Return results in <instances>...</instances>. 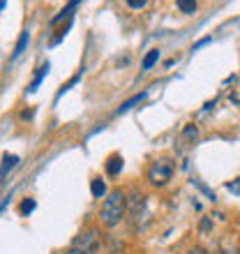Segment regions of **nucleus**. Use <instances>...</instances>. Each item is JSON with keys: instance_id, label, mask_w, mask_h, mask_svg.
<instances>
[{"instance_id": "nucleus-1", "label": "nucleus", "mask_w": 240, "mask_h": 254, "mask_svg": "<svg viewBox=\"0 0 240 254\" xmlns=\"http://www.w3.org/2000/svg\"><path fill=\"white\" fill-rule=\"evenodd\" d=\"M125 208H127L125 192L111 190V192L107 194V199H104L102 210H100L102 224H104V227H116V224H120V220L125 217Z\"/></svg>"}, {"instance_id": "nucleus-2", "label": "nucleus", "mask_w": 240, "mask_h": 254, "mask_svg": "<svg viewBox=\"0 0 240 254\" xmlns=\"http://www.w3.org/2000/svg\"><path fill=\"white\" fill-rule=\"evenodd\" d=\"M171 176H174V162L169 160H155L153 164H150V169H148V181H150V185H155V188H162V185H167L169 181H171Z\"/></svg>"}, {"instance_id": "nucleus-3", "label": "nucleus", "mask_w": 240, "mask_h": 254, "mask_svg": "<svg viewBox=\"0 0 240 254\" xmlns=\"http://www.w3.org/2000/svg\"><path fill=\"white\" fill-rule=\"evenodd\" d=\"M72 245H76V248L86 250L88 254H93L95 250H97V231L95 229H90V231H86V234H81L76 241L72 243Z\"/></svg>"}, {"instance_id": "nucleus-4", "label": "nucleus", "mask_w": 240, "mask_h": 254, "mask_svg": "<svg viewBox=\"0 0 240 254\" xmlns=\"http://www.w3.org/2000/svg\"><path fill=\"white\" fill-rule=\"evenodd\" d=\"M143 199H146L143 194L132 192V199H129V206H132L129 208V215H132V220H136L141 215V210H143Z\"/></svg>"}, {"instance_id": "nucleus-5", "label": "nucleus", "mask_w": 240, "mask_h": 254, "mask_svg": "<svg viewBox=\"0 0 240 254\" xmlns=\"http://www.w3.org/2000/svg\"><path fill=\"white\" fill-rule=\"evenodd\" d=\"M122 171V157L120 155H111L107 160V174L109 176H118Z\"/></svg>"}, {"instance_id": "nucleus-6", "label": "nucleus", "mask_w": 240, "mask_h": 254, "mask_svg": "<svg viewBox=\"0 0 240 254\" xmlns=\"http://www.w3.org/2000/svg\"><path fill=\"white\" fill-rule=\"evenodd\" d=\"M16 164H19V157H16V155H9V153L2 155V178H7V174H9Z\"/></svg>"}, {"instance_id": "nucleus-7", "label": "nucleus", "mask_w": 240, "mask_h": 254, "mask_svg": "<svg viewBox=\"0 0 240 254\" xmlns=\"http://www.w3.org/2000/svg\"><path fill=\"white\" fill-rule=\"evenodd\" d=\"M28 40H30V35H28V30L26 33H21V37H19V42H16V47H14V54H12V61H16L23 51H26V47H28Z\"/></svg>"}, {"instance_id": "nucleus-8", "label": "nucleus", "mask_w": 240, "mask_h": 254, "mask_svg": "<svg viewBox=\"0 0 240 254\" xmlns=\"http://www.w3.org/2000/svg\"><path fill=\"white\" fill-rule=\"evenodd\" d=\"M157 58H160V51H157V49H150V51L143 56V61H141V69H150V67L157 63Z\"/></svg>"}, {"instance_id": "nucleus-9", "label": "nucleus", "mask_w": 240, "mask_h": 254, "mask_svg": "<svg viewBox=\"0 0 240 254\" xmlns=\"http://www.w3.org/2000/svg\"><path fill=\"white\" fill-rule=\"evenodd\" d=\"M90 192H93V196H104L107 194V185H104V181L102 178H93V183H90Z\"/></svg>"}, {"instance_id": "nucleus-10", "label": "nucleus", "mask_w": 240, "mask_h": 254, "mask_svg": "<svg viewBox=\"0 0 240 254\" xmlns=\"http://www.w3.org/2000/svg\"><path fill=\"white\" fill-rule=\"evenodd\" d=\"M143 97H146V93H139V95H134V97H129V100H127L125 104H122V107H120L118 111H116V114H118V116H120V114H125L127 109H132L134 104H139V102L143 100Z\"/></svg>"}, {"instance_id": "nucleus-11", "label": "nucleus", "mask_w": 240, "mask_h": 254, "mask_svg": "<svg viewBox=\"0 0 240 254\" xmlns=\"http://www.w3.org/2000/svg\"><path fill=\"white\" fill-rule=\"evenodd\" d=\"M176 5H178V9L182 14H194V9H196V0H178Z\"/></svg>"}, {"instance_id": "nucleus-12", "label": "nucleus", "mask_w": 240, "mask_h": 254, "mask_svg": "<svg viewBox=\"0 0 240 254\" xmlns=\"http://www.w3.org/2000/svg\"><path fill=\"white\" fill-rule=\"evenodd\" d=\"M47 72H49V63H44V65L40 67V72H37V76H35V81L30 83V93H35V90H37V86H40L42 79L47 76Z\"/></svg>"}, {"instance_id": "nucleus-13", "label": "nucleus", "mask_w": 240, "mask_h": 254, "mask_svg": "<svg viewBox=\"0 0 240 254\" xmlns=\"http://www.w3.org/2000/svg\"><path fill=\"white\" fill-rule=\"evenodd\" d=\"M79 2H81V0H69V5H67V7H65V9H62V12H60V14H58V16H54V19H51V26H56V23H58V21H60V19H65L67 14L72 12V9H74V7H76V5H79Z\"/></svg>"}, {"instance_id": "nucleus-14", "label": "nucleus", "mask_w": 240, "mask_h": 254, "mask_svg": "<svg viewBox=\"0 0 240 254\" xmlns=\"http://www.w3.org/2000/svg\"><path fill=\"white\" fill-rule=\"evenodd\" d=\"M35 210V199H23L21 203V215H30Z\"/></svg>"}, {"instance_id": "nucleus-15", "label": "nucleus", "mask_w": 240, "mask_h": 254, "mask_svg": "<svg viewBox=\"0 0 240 254\" xmlns=\"http://www.w3.org/2000/svg\"><path fill=\"white\" fill-rule=\"evenodd\" d=\"M227 190H229L231 194H240V178H236V181L227 183Z\"/></svg>"}, {"instance_id": "nucleus-16", "label": "nucleus", "mask_w": 240, "mask_h": 254, "mask_svg": "<svg viewBox=\"0 0 240 254\" xmlns=\"http://www.w3.org/2000/svg\"><path fill=\"white\" fill-rule=\"evenodd\" d=\"M146 2H148V0H127V5L132 7V9H143V7H146Z\"/></svg>"}, {"instance_id": "nucleus-17", "label": "nucleus", "mask_w": 240, "mask_h": 254, "mask_svg": "<svg viewBox=\"0 0 240 254\" xmlns=\"http://www.w3.org/2000/svg\"><path fill=\"white\" fill-rule=\"evenodd\" d=\"M65 254H88V252H86V250H81V248H76V245H72V248L67 250Z\"/></svg>"}, {"instance_id": "nucleus-18", "label": "nucleus", "mask_w": 240, "mask_h": 254, "mask_svg": "<svg viewBox=\"0 0 240 254\" xmlns=\"http://www.w3.org/2000/svg\"><path fill=\"white\" fill-rule=\"evenodd\" d=\"M187 254H208V250H203V248H192Z\"/></svg>"}, {"instance_id": "nucleus-19", "label": "nucleus", "mask_w": 240, "mask_h": 254, "mask_svg": "<svg viewBox=\"0 0 240 254\" xmlns=\"http://www.w3.org/2000/svg\"><path fill=\"white\" fill-rule=\"evenodd\" d=\"M210 229V220H203L201 222V231H208Z\"/></svg>"}, {"instance_id": "nucleus-20", "label": "nucleus", "mask_w": 240, "mask_h": 254, "mask_svg": "<svg viewBox=\"0 0 240 254\" xmlns=\"http://www.w3.org/2000/svg\"><path fill=\"white\" fill-rule=\"evenodd\" d=\"M5 5H7V0H0V7H2V9H5Z\"/></svg>"}]
</instances>
